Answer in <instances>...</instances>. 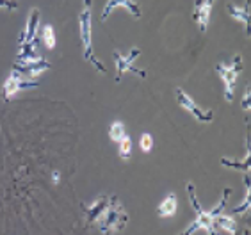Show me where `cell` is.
<instances>
[{
	"label": "cell",
	"instance_id": "11",
	"mask_svg": "<svg viewBox=\"0 0 251 235\" xmlns=\"http://www.w3.org/2000/svg\"><path fill=\"white\" fill-rule=\"evenodd\" d=\"M214 4H216V0H196V2H194L193 20L196 22V25H198V29L201 30V32H207Z\"/></svg>",
	"mask_w": 251,
	"mask_h": 235
},
{
	"label": "cell",
	"instance_id": "13",
	"mask_svg": "<svg viewBox=\"0 0 251 235\" xmlns=\"http://www.w3.org/2000/svg\"><path fill=\"white\" fill-rule=\"evenodd\" d=\"M226 13L232 18H235L237 22H241L244 25V32L250 38V0H246L244 5H237L233 2H228L226 4Z\"/></svg>",
	"mask_w": 251,
	"mask_h": 235
},
{
	"label": "cell",
	"instance_id": "24",
	"mask_svg": "<svg viewBox=\"0 0 251 235\" xmlns=\"http://www.w3.org/2000/svg\"><path fill=\"white\" fill-rule=\"evenodd\" d=\"M52 180H53V183H59V182H61V175H59L57 171H53L52 173Z\"/></svg>",
	"mask_w": 251,
	"mask_h": 235
},
{
	"label": "cell",
	"instance_id": "10",
	"mask_svg": "<svg viewBox=\"0 0 251 235\" xmlns=\"http://www.w3.org/2000/svg\"><path fill=\"white\" fill-rule=\"evenodd\" d=\"M118 7H123V9H126L135 20H139L141 15H143V13H141L139 4H137L135 0H107V4L103 5V11L100 13V22H101V24H103V22H107V18L111 16L112 11L118 9Z\"/></svg>",
	"mask_w": 251,
	"mask_h": 235
},
{
	"label": "cell",
	"instance_id": "19",
	"mask_svg": "<svg viewBox=\"0 0 251 235\" xmlns=\"http://www.w3.org/2000/svg\"><path fill=\"white\" fill-rule=\"evenodd\" d=\"M250 202H251V191H250V173H246V198L241 202V205H237L232 210V216L237 214H244V212L250 210Z\"/></svg>",
	"mask_w": 251,
	"mask_h": 235
},
{
	"label": "cell",
	"instance_id": "1",
	"mask_svg": "<svg viewBox=\"0 0 251 235\" xmlns=\"http://www.w3.org/2000/svg\"><path fill=\"white\" fill-rule=\"evenodd\" d=\"M185 189H187L191 207H193L194 212H196V217H194L193 223H191L184 232H180L178 235H193L194 232H198V230H205L207 232V235H219L218 228L214 226V217L219 216L223 209L226 207L228 198H230L232 191H230V189H225L223 194H221V200L218 202V205L214 207V209H210V210H205V209L201 207V203H200V200H198V194H196V187H194V183L187 182L185 183Z\"/></svg>",
	"mask_w": 251,
	"mask_h": 235
},
{
	"label": "cell",
	"instance_id": "4",
	"mask_svg": "<svg viewBox=\"0 0 251 235\" xmlns=\"http://www.w3.org/2000/svg\"><path fill=\"white\" fill-rule=\"evenodd\" d=\"M242 70H244V61H242L241 53H235L228 63H219L216 66V73L219 75V78L223 80V86H225V100L228 104L233 102L237 78H239Z\"/></svg>",
	"mask_w": 251,
	"mask_h": 235
},
{
	"label": "cell",
	"instance_id": "3",
	"mask_svg": "<svg viewBox=\"0 0 251 235\" xmlns=\"http://www.w3.org/2000/svg\"><path fill=\"white\" fill-rule=\"evenodd\" d=\"M128 223V214H126L125 207L121 205L116 196H111V203L103 212V216L98 219V230L103 235H114L121 232Z\"/></svg>",
	"mask_w": 251,
	"mask_h": 235
},
{
	"label": "cell",
	"instance_id": "18",
	"mask_svg": "<svg viewBox=\"0 0 251 235\" xmlns=\"http://www.w3.org/2000/svg\"><path fill=\"white\" fill-rule=\"evenodd\" d=\"M125 135H126L125 123H123V121H114L111 125V129H109V137H111L112 143H120Z\"/></svg>",
	"mask_w": 251,
	"mask_h": 235
},
{
	"label": "cell",
	"instance_id": "16",
	"mask_svg": "<svg viewBox=\"0 0 251 235\" xmlns=\"http://www.w3.org/2000/svg\"><path fill=\"white\" fill-rule=\"evenodd\" d=\"M214 226H216V228H219V230H223V232H228L230 235L237 230L235 217H233V216H225V214H219V216L214 217Z\"/></svg>",
	"mask_w": 251,
	"mask_h": 235
},
{
	"label": "cell",
	"instance_id": "22",
	"mask_svg": "<svg viewBox=\"0 0 251 235\" xmlns=\"http://www.w3.org/2000/svg\"><path fill=\"white\" fill-rule=\"evenodd\" d=\"M0 9L16 11L18 9V2H16V0H0Z\"/></svg>",
	"mask_w": 251,
	"mask_h": 235
},
{
	"label": "cell",
	"instance_id": "23",
	"mask_svg": "<svg viewBox=\"0 0 251 235\" xmlns=\"http://www.w3.org/2000/svg\"><path fill=\"white\" fill-rule=\"evenodd\" d=\"M250 84L246 86V91H244V96H242V109L246 110V112H250Z\"/></svg>",
	"mask_w": 251,
	"mask_h": 235
},
{
	"label": "cell",
	"instance_id": "15",
	"mask_svg": "<svg viewBox=\"0 0 251 235\" xmlns=\"http://www.w3.org/2000/svg\"><path fill=\"white\" fill-rule=\"evenodd\" d=\"M250 158H251V152H250V148H248L246 158H228V157H223L221 158V164H223V166H226V168L239 169V171H242V173H250Z\"/></svg>",
	"mask_w": 251,
	"mask_h": 235
},
{
	"label": "cell",
	"instance_id": "21",
	"mask_svg": "<svg viewBox=\"0 0 251 235\" xmlns=\"http://www.w3.org/2000/svg\"><path fill=\"white\" fill-rule=\"evenodd\" d=\"M139 146H141V150H143L145 154L151 152V148H153V137H151V134H143V135H141Z\"/></svg>",
	"mask_w": 251,
	"mask_h": 235
},
{
	"label": "cell",
	"instance_id": "7",
	"mask_svg": "<svg viewBox=\"0 0 251 235\" xmlns=\"http://www.w3.org/2000/svg\"><path fill=\"white\" fill-rule=\"evenodd\" d=\"M50 66H52V64H50L47 59H41L38 55V57L25 59V61H16V63L13 64V70L22 73L24 77H29V78H32V80H36V78H38L45 70H49Z\"/></svg>",
	"mask_w": 251,
	"mask_h": 235
},
{
	"label": "cell",
	"instance_id": "8",
	"mask_svg": "<svg viewBox=\"0 0 251 235\" xmlns=\"http://www.w3.org/2000/svg\"><path fill=\"white\" fill-rule=\"evenodd\" d=\"M176 100H178L180 105L184 107L187 112H191L200 123H212L214 110H203L201 107H198L196 104H194L193 98H191L184 89H176Z\"/></svg>",
	"mask_w": 251,
	"mask_h": 235
},
{
	"label": "cell",
	"instance_id": "6",
	"mask_svg": "<svg viewBox=\"0 0 251 235\" xmlns=\"http://www.w3.org/2000/svg\"><path fill=\"white\" fill-rule=\"evenodd\" d=\"M38 86H39L38 80L25 78L22 73L13 70L9 73V77L5 78L4 86H2V98H4V102H11L22 89H30V87H38Z\"/></svg>",
	"mask_w": 251,
	"mask_h": 235
},
{
	"label": "cell",
	"instance_id": "17",
	"mask_svg": "<svg viewBox=\"0 0 251 235\" xmlns=\"http://www.w3.org/2000/svg\"><path fill=\"white\" fill-rule=\"evenodd\" d=\"M39 38L41 41L45 43L47 48H55V43H57V39H55V32H53V27L50 24L43 25V27H39Z\"/></svg>",
	"mask_w": 251,
	"mask_h": 235
},
{
	"label": "cell",
	"instance_id": "25",
	"mask_svg": "<svg viewBox=\"0 0 251 235\" xmlns=\"http://www.w3.org/2000/svg\"><path fill=\"white\" fill-rule=\"evenodd\" d=\"M232 235H244V230H235Z\"/></svg>",
	"mask_w": 251,
	"mask_h": 235
},
{
	"label": "cell",
	"instance_id": "20",
	"mask_svg": "<svg viewBox=\"0 0 251 235\" xmlns=\"http://www.w3.org/2000/svg\"><path fill=\"white\" fill-rule=\"evenodd\" d=\"M118 154L121 158H128L132 155V139L128 135H125L123 139L120 141V146H118Z\"/></svg>",
	"mask_w": 251,
	"mask_h": 235
},
{
	"label": "cell",
	"instance_id": "14",
	"mask_svg": "<svg viewBox=\"0 0 251 235\" xmlns=\"http://www.w3.org/2000/svg\"><path fill=\"white\" fill-rule=\"evenodd\" d=\"M176 207H178V198H176L175 192H169L168 196L160 202L159 209H157V214H159V217H169L176 212Z\"/></svg>",
	"mask_w": 251,
	"mask_h": 235
},
{
	"label": "cell",
	"instance_id": "12",
	"mask_svg": "<svg viewBox=\"0 0 251 235\" xmlns=\"http://www.w3.org/2000/svg\"><path fill=\"white\" fill-rule=\"evenodd\" d=\"M109 203H111V196H98L97 200L91 202L89 205H82L84 214H86V219H87V226L98 223V219H100V217L103 216V212L107 210Z\"/></svg>",
	"mask_w": 251,
	"mask_h": 235
},
{
	"label": "cell",
	"instance_id": "9",
	"mask_svg": "<svg viewBox=\"0 0 251 235\" xmlns=\"http://www.w3.org/2000/svg\"><path fill=\"white\" fill-rule=\"evenodd\" d=\"M39 22H41V11L38 7H32L29 11V16H27V24H25L24 30L20 34L18 45L36 43V38L39 34Z\"/></svg>",
	"mask_w": 251,
	"mask_h": 235
},
{
	"label": "cell",
	"instance_id": "5",
	"mask_svg": "<svg viewBox=\"0 0 251 235\" xmlns=\"http://www.w3.org/2000/svg\"><path fill=\"white\" fill-rule=\"evenodd\" d=\"M139 55H141V48H137V47L132 48V50L128 53H126V55H123V53H121L120 50H114V52H112V57H114V64H116V68H118V72H116V82H120L126 72H132V73H135L137 77L146 78V72H145V70H139V68H137L134 64V61L137 57H139Z\"/></svg>",
	"mask_w": 251,
	"mask_h": 235
},
{
	"label": "cell",
	"instance_id": "2",
	"mask_svg": "<svg viewBox=\"0 0 251 235\" xmlns=\"http://www.w3.org/2000/svg\"><path fill=\"white\" fill-rule=\"evenodd\" d=\"M91 11H93V0H84L82 11L78 15V30H80V43L84 48V59L87 63L93 64V68L100 73H107L105 64L97 57V53L93 50V38H91Z\"/></svg>",
	"mask_w": 251,
	"mask_h": 235
}]
</instances>
